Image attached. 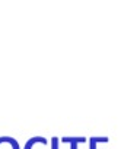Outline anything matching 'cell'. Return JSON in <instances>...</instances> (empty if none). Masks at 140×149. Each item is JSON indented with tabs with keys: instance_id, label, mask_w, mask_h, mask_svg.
<instances>
[{
	"instance_id": "1",
	"label": "cell",
	"mask_w": 140,
	"mask_h": 149,
	"mask_svg": "<svg viewBox=\"0 0 140 149\" xmlns=\"http://www.w3.org/2000/svg\"><path fill=\"white\" fill-rule=\"evenodd\" d=\"M0 149H21V148L16 139L9 136H2L0 137Z\"/></svg>"
}]
</instances>
